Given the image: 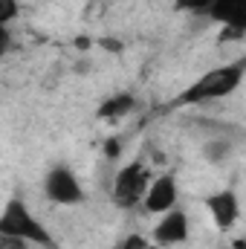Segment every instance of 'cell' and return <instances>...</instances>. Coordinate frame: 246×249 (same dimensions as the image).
I'll use <instances>...</instances> for the list:
<instances>
[{
  "label": "cell",
  "mask_w": 246,
  "mask_h": 249,
  "mask_svg": "<svg viewBox=\"0 0 246 249\" xmlns=\"http://www.w3.org/2000/svg\"><path fill=\"white\" fill-rule=\"evenodd\" d=\"M246 72V61L238 58L232 64H223V67H214L209 72H203L194 84H188L183 93L177 96V107H197V105H206V102H214V99H226L232 96L241 81H244Z\"/></svg>",
  "instance_id": "1"
},
{
  "label": "cell",
  "mask_w": 246,
  "mask_h": 249,
  "mask_svg": "<svg viewBox=\"0 0 246 249\" xmlns=\"http://www.w3.org/2000/svg\"><path fill=\"white\" fill-rule=\"evenodd\" d=\"M0 235L18 238V241H26V244H35V247H44V249H55V241H53L50 229L18 197L9 200L3 206V212H0Z\"/></svg>",
  "instance_id": "2"
},
{
  "label": "cell",
  "mask_w": 246,
  "mask_h": 249,
  "mask_svg": "<svg viewBox=\"0 0 246 249\" xmlns=\"http://www.w3.org/2000/svg\"><path fill=\"white\" fill-rule=\"evenodd\" d=\"M148 183H151V174H148V165L133 160L122 165L116 171V180H113V203L119 209H136L142 206V197L148 191Z\"/></svg>",
  "instance_id": "3"
},
{
  "label": "cell",
  "mask_w": 246,
  "mask_h": 249,
  "mask_svg": "<svg viewBox=\"0 0 246 249\" xmlns=\"http://www.w3.org/2000/svg\"><path fill=\"white\" fill-rule=\"evenodd\" d=\"M44 197L55 206H78L84 203V188L70 165H53L44 177Z\"/></svg>",
  "instance_id": "4"
},
{
  "label": "cell",
  "mask_w": 246,
  "mask_h": 249,
  "mask_svg": "<svg viewBox=\"0 0 246 249\" xmlns=\"http://www.w3.org/2000/svg\"><path fill=\"white\" fill-rule=\"evenodd\" d=\"M191 235V226H188V214H185L180 206L168 209L165 214H159L154 232H151V244L159 249H174L183 247Z\"/></svg>",
  "instance_id": "5"
},
{
  "label": "cell",
  "mask_w": 246,
  "mask_h": 249,
  "mask_svg": "<svg viewBox=\"0 0 246 249\" xmlns=\"http://www.w3.org/2000/svg\"><path fill=\"white\" fill-rule=\"evenodd\" d=\"M177 197H180V186L171 174H159L148 183V191L142 197V209L148 214H165L168 209L177 206Z\"/></svg>",
  "instance_id": "6"
},
{
  "label": "cell",
  "mask_w": 246,
  "mask_h": 249,
  "mask_svg": "<svg viewBox=\"0 0 246 249\" xmlns=\"http://www.w3.org/2000/svg\"><path fill=\"white\" fill-rule=\"evenodd\" d=\"M209 18L214 23L226 26V32L232 38H241L246 29V0H211Z\"/></svg>",
  "instance_id": "7"
},
{
  "label": "cell",
  "mask_w": 246,
  "mask_h": 249,
  "mask_svg": "<svg viewBox=\"0 0 246 249\" xmlns=\"http://www.w3.org/2000/svg\"><path fill=\"white\" fill-rule=\"evenodd\" d=\"M206 209H209V217L214 220L217 229H232L238 223V217H241V200L229 188L209 194L206 197Z\"/></svg>",
  "instance_id": "8"
},
{
  "label": "cell",
  "mask_w": 246,
  "mask_h": 249,
  "mask_svg": "<svg viewBox=\"0 0 246 249\" xmlns=\"http://www.w3.org/2000/svg\"><path fill=\"white\" fill-rule=\"evenodd\" d=\"M200 154H203L206 162H211V165H223V162L235 154V139H232V136H211V139L203 142Z\"/></svg>",
  "instance_id": "9"
},
{
  "label": "cell",
  "mask_w": 246,
  "mask_h": 249,
  "mask_svg": "<svg viewBox=\"0 0 246 249\" xmlns=\"http://www.w3.org/2000/svg\"><path fill=\"white\" fill-rule=\"evenodd\" d=\"M133 107H136V99H133L130 93H119V96L105 99V102L99 105L96 116H99V119H122V116H127Z\"/></svg>",
  "instance_id": "10"
},
{
  "label": "cell",
  "mask_w": 246,
  "mask_h": 249,
  "mask_svg": "<svg viewBox=\"0 0 246 249\" xmlns=\"http://www.w3.org/2000/svg\"><path fill=\"white\" fill-rule=\"evenodd\" d=\"M18 12H20V3L18 0H0V55L9 50V23L18 18Z\"/></svg>",
  "instance_id": "11"
},
{
  "label": "cell",
  "mask_w": 246,
  "mask_h": 249,
  "mask_svg": "<svg viewBox=\"0 0 246 249\" xmlns=\"http://www.w3.org/2000/svg\"><path fill=\"white\" fill-rule=\"evenodd\" d=\"M209 3H211V0H177V9L200 15V12H209Z\"/></svg>",
  "instance_id": "12"
},
{
  "label": "cell",
  "mask_w": 246,
  "mask_h": 249,
  "mask_svg": "<svg viewBox=\"0 0 246 249\" xmlns=\"http://www.w3.org/2000/svg\"><path fill=\"white\" fill-rule=\"evenodd\" d=\"M148 244H151V241H145L142 235H130V238H124L122 249H145Z\"/></svg>",
  "instance_id": "13"
},
{
  "label": "cell",
  "mask_w": 246,
  "mask_h": 249,
  "mask_svg": "<svg viewBox=\"0 0 246 249\" xmlns=\"http://www.w3.org/2000/svg\"><path fill=\"white\" fill-rule=\"evenodd\" d=\"M29 244L26 241H18V238H6V235H0V249H26Z\"/></svg>",
  "instance_id": "14"
},
{
  "label": "cell",
  "mask_w": 246,
  "mask_h": 249,
  "mask_svg": "<svg viewBox=\"0 0 246 249\" xmlns=\"http://www.w3.org/2000/svg\"><path fill=\"white\" fill-rule=\"evenodd\" d=\"M145 249H159V247H154V244H148V247H145Z\"/></svg>",
  "instance_id": "15"
}]
</instances>
